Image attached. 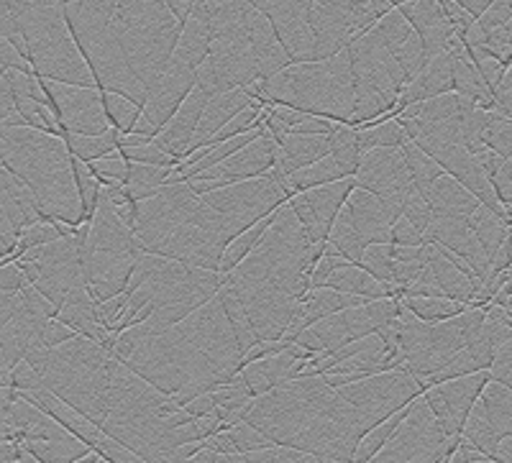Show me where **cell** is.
Wrapping results in <instances>:
<instances>
[{
  "mask_svg": "<svg viewBox=\"0 0 512 463\" xmlns=\"http://www.w3.org/2000/svg\"><path fill=\"white\" fill-rule=\"evenodd\" d=\"M246 93L262 105H287L349 126L356 105L351 54L344 49L320 62L290 64L280 75L246 87Z\"/></svg>",
  "mask_w": 512,
  "mask_h": 463,
  "instance_id": "cell-1",
  "label": "cell"
},
{
  "mask_svg": "<svg viewBox=\"0 0 512 463\" xmlns=\"http://www.w3.org/2000/svg\"><path fill=\"white\" fill-rule=\"evenodd\" d=\"M182 26L164 0H116L111 13L113 41L146 98L175 57Z\"/></svg>",
  "mask_w": 512,
  "mask_h": 463,
  "instance_id": "cell-2",
  "label": "cell"
},
{
  "mask_svg": "<svg viewBox=\"0 0 512 463\" xmlns=\"http://www.w3.org/2000/svg\"><path fill=\"white\" fill-rule=\"evenodd\" d=\"M351 70H354L356 98H384L397 103L400 108V95L408 85V77L400 70L397 59L384 47L377 31H367L349 47Z\"/></svg>",
  "mask_w": 512,
  "mask_h": 463,
  "instance_id": "cell-3",
  "label": "cell"
},
{
  "mask_svg": "<svg viewBox=\"0 0 512 463\" xmlns=\"http://www.w3.org/2000/svg\"><path fill=\"white\" fill-rule=\"evenodd\" d=\"M44 93L52 100L54 116L59 118L64 134L77 136H100L108 131V118L103 110V98L98 87H75L59 85V82L41 80Z\"/></svg>",
  "mask_w": 512,
  "mask_h": 463,
  "instance_id": "cell-4",
  "label": "cell"
},
{
  "mask_svg": "<svg viewBox=\"0 0 512 463\" xmlns=\"http://www.w3.org/2000/svg\"><path fill=\"white\" fill-rule=\"evenodd\" d=\"M195 82H198V70H192V67H185L182 62L172 59L167 70L157 80V85L152 87V93H149L144 103V113H141L139 123H136L131 134L157 139L164 128L169 126V121L175 118V113L185 103L187 95L192 93Z\"/></svg>",
  "mask_w": 512,
  "mask_h": 463,
  "instance_id": "cell-5",
  "label": "cell"
},
{
  "mask_svg": "<svg viewBox=\"0 0 512 463\" xmlns=\"http://www.w3.org/2000/svg\"><path fill=\"white\" fill-rule=\"evenodd\" d=\"M354 180L356 187L382 197L397 215H402V203L408 192L415 190L402 149H372L361 154Z\"/></svg>",
  "mask_w": 512,
  "mask_h": 463,
  "instance_id": "cell-6",
  "label": "cell"
},
{
  "mask_svg": "<svg viewBox=\"0 0 512 463\" xmlns=\"http://www.w3.org/2000/svg\"><path fill=\"white\" fill-rule=\"evenodd\" d=\"M356 180L354 177H346V180L331 182V185L313 187V190L295 192L290 195V208L295 210L297 220L303 223L305 233L313 244H323L328 241V233H331L333 220L338 218V213L344 210L346 200L354 192Z\"/></svg>",
  "mask_w": 512,
  "mask_h": 463,
  "instance_id": "cell-7",
  "label": "cell"
},
{
  "mask_svg": "<svg viewBox=\"0 0 512 463\" xmlns=\"http://www.w3.org/2000/svg\"><path fill=\"white\" fill-rule=\"evenodd\" d=\"M344 208L364 244H390L392 223L400 215L384 203L382 197H377L369 190H361V187H354Z\"/></svg>",
  "mask_w": 512,
  "mask_h": 463,
  "instance_id": "cell-8",
  "label": "cell"
},
{
  "mask_svg": "<svg viewBox=\"0 0 512 463\" xmlns=\"http://www.w3.org/2000/svg\"><path fill=\"white\" fill-rule=\"evenodd\" d=\"M274 151H277V141L267 134V128L262 131V136L256 141H251L246 149H241L239 154H233L231 159H226L223 164L213 167L210 172L200 174V177H210V180H221L226 185L233 182H246V180H259L269 169L274 167Z\"/></svg>",
  "mask_w": 512,
  "mask_h": 463,
  "instance_id": "cell-9",
  "label": "cell"
},
{
  "mask_svg": "<svg viewBox=\"0 0 512 463\" xmlns=\"http://www.w3.org/2000/svg\"><path fill=\"white\" fill-rule=\"evenodd\" d=\"M400 13L408 18L415 34L423 39V47L428 52V57L433 59L438 54L448 52L456 31L454 26L448 24L441 0H410V3L400 6Z\"/></svg>",
  "mask_w": 512,
  "mask_h": 463,
  "instance_id": "cell-10",
  "label": "cell"
},
{
  "mask_svg": "<svg viewBox=\"0 0 512 463\" xmlns=\"http://www.w3.org/2000/svg\"><path fill=\"white\" fill-rule=\"evenodd\" d=\"M210 95L205 93L203 87H192V93L187 95L185 103L180 105V110L175 113V118L169 121V126L164 128L162 134L157 136V144L167 151L169 157L175 159L177 164L185 162V157L190 154L192 136H195V128H198L200 118H203V110L208 105Z\"/></svg>",
  "mask_w": 512,
  "mask_h": 463,
  "instance_id": "cell-11",
  "label": "cell"
},
{
  "mask_svg": "<svg viewBox=\"0 0 512 463\" xmlns=\"http://www.w3.org/2000/svg\"><path fill=\"white\" fill-rule=\"evenodd\" d=\"M254 103L256 100L251 98L246 90H228V93L213 95V98L208 100V105H205L198 128H195V136H192V144H190V154L195 149H200V146L213 144V139L221 134L223 126H226L231 118L239 116L241 110L251 108ZM190 154H187V157H190Z\"/></svg>",
  "mask_w": 512,
  "mask_h": 463,
  "instance_id": "cell-12",
  "label": "cell"
},
{
  "mask_svg": "<svg viewBox=\"0 0 512 463\" xmlns=\"http://www.w3.org/2000/svg\"><path fill=\"white\" fill-rule=\"evenodd\" d=\"M448 93H454V57H451V52H443L433 57L428 67L405 85L400 95V110L405 105L425 103V100L441 98Z\"/></svg>",
  "mask_w": 512,
  "mask_h": 463,
  "instance_id": "cell-13",
  "label": "cell"
},
{
  "mask_svg": "<svg viewBox=\"0 0 512 463\" xmlns=\"http://www.w3.org/2000/svg\"><path fill=\"white\" fill-rule=\"evenodd\" d=\"M428 205H431L433 215H441V218H469L474 210L479 208V200L472 192L461 187L454 177L441 174L436 182H433L428 190L423 192Z\"/></svg>",
  "mask_w": 512,
  "mask_h": 463,
  "instance_id": "cell-14",
  "label": "cell"
},
{
  "mask_svg": "<svg viewBox=\"0 0 512 463\" xmlns=\"http://www.w3.org/2000/svg\"><path fill=\"white\" fill-rule=\"evenodd\" d=\"M356 169L346 167L344 162H338L336 157H323L320 162L310 164V167L297 169V172L287 174V187H290V195L295 192H305V190H313V187H323V185H331V182L338 180H346V177H354Z\"/></svg>",
  "mask_w": 512,
  "mask_h": 463,
  "instance_id": "cell-15",
  "label": "cell"
},
{
  "mask_svg": "<svg viewBox=\"0 0 512 463\" xmlns=\"http://www.w3.org/2000/svg\"><path fill=\"white\" fill-rule=\"evenodd\" d=\"M272 220H274V213L267 215V218L259 220V223H254V226L246 228L244 233H239V236L228 241L226 249H223V256H221V269H218L223 277H226V274H231L233 269L239 267L246 256L254 254L256 246L262 244V238L267 236L269 226H272Z\"/></svg>",
  "mask_w": 512,
  "mask_h": 463,
  "instance_id": "cell-16",
  "label": "cell"
},
{
  "mask_svg": "<svg viewBox=\"0 0 512 463\" xmlns=\"http://www.w3.org/2000/svg\"><path fill=\"white\" fill-rule=\"evenodd\" d=\"M210 52V31L208 26L195 21V18H187V24L182 26L180 41H177L175 57L177 62H182L185 67H192V70H200V64L208 59Z\"/></svg>",
  "mask_w": 512,
  "mask_h": 463,
  "instance_id": "cell-17",
  "label": "cell"
},
{
  "mask_svg": "<svg viewBox=\"0 0 512 463\" xmlns=\"http://www.w3.org/2000/svg\"><path fill=\"white\" fill-rule=\"evenodd\" d=\"M402 305L408 307L410 313L415 315L418 320L428 325H438V323H446V320L456 318L461 315L464 310L474 305H466V302H456L451 297H413V295H405L400 297Z\"/></svg>",
  "mask_w": 512,
  "mask_h": 463,
  "instance_id": "cell-18",
  "label": "cell"
},
{
  "mask_svg": "<svg viewBox=\"0 0 512 463\" xmlns=\"http://www.w3.org/2000/svg\"><path fill=\"white\" fill-rule=\"evenodd\" d=\"M118 131L108 128L105 134L100 136H77V134H64L62 141L67 144V151H70L72 157L80 159V162L90 164L95 159H103L113 151H118Z\"/></svg>",
  "mask_w": 512,
  "mask_h": 463,
  "instance_id": "cell-19",
  "label": "cell"
},
{
  "mask_svg": "<svg viewBox=\"0 0 512 463\" xmlns=\"http://www.w3.org/2000/svg\"><path fill=\"white\" fill-rule=\"evenodd\" d=\"M100 98H103V110L105 118H108V126L118 134H131L139 123L141 113H144V105L134 103L126 95L118 93H108V90H100Z\"/></svg>",
  "mask_w": 512,
  "mask_h": 463,
  "instance_id": "cell-20",
  "label": "cell"
},
{
  "mask_svg": "<svg viewBox=\"0 0 512 463\" xmlns=\"http://www.w3.org/2000/svg\"><path fill=\"white\" fill-rule=\"evenodd\" d=\"M402 157H405V164H408V172L410 177H413L415 190L420 192L428 190L441 174H446L441 169V164H438L428 151L420 149L415 141H408V144L402 146Z\"/></svg>",
  "mask_w": 512,
  "mask_h": 463,
  "instance_id": "cell-21",
  "label": "cell"
},
{
  "mask_svg": "<svg viewBox=\"0 0 512 463\" xmlns=\"http://www.w3.org/2000/svg\"><path fill=\"white\" fill-rule=\"evenodd\" d=\"M374 31H377V36L384 41V47L390 49V52H397V49L415 34V29L410 26L408 18L402 16L400 8H392L387 16L379 18Z\"/></svg>",
  "mask_w": 512,
  "mask_h": 463,
  "instance_id": "cell-22",
  "label": "cell"
},
{
  "mask_svg": "<svg viewBox=\"0 0 512 463\" xmlns=\"http://www.w3.org/2000/svg\"><path fill=\"white\" fill-rule=\"evenodd\" d=\"M331 141V157H336L338 162H344L346 167L356 169L359 167V159H361V149H359V131L346 123H338L333 128V134L328 136Z\"/></svg>",
  "mask_w": 512,
  "mask_h": 463,
  "instance_id": "cell-23",
  "label": "cell"
},
{
  "mask_svg": "<svg viewBox=\"0 0 512 463\" xmlns=\"http://www.w3.org/2000/svg\"><path fill=\"white\" fill-rule=\"evenodd\" d=\"M392 244H369L364 249L359 259V267L364 272L372 274L374 279L379 282H387V284H395L392 282V269H395V259H392Z\"/></svg>",
  "mask_w": 512,
  "mask_h": 463,
  "instance_id": "cell-24",
  "label": "cell"
},
{
  "mask_svg": "<svg viewBox=\"0 0 512 463\" xmlns=\"http://www.w3.org/2000/svg\"><path fill=\"white\" fill-rule=\"evenodd\" d=\"M392 57L397 59V64H400V70L405 72L408 82L415 80V77L428 67V62H431V57H428V52H425L423 47V39H420L418 34L410 36L397 52H392Z\"/></svg>",
  "mask_w": 512,
  "mask_h": 463,
  "instance_id": "cell-25",
  "label": "cell"
},
{
  "mask_svg": "<svg viewBox=\"0 0 512 463\" xmlns=\"http://www.w3.org/2000/svg\"><path fill=\"white\" fill-rule=\"evenodd\" d=\"M100 185H126L128 180V162L121 151H113L108 157L95 159L88 164Z\"/></svg>",
  "mask_w": 512,
  "mask_h": 463,
  "instance_id": "cell-26",
  "label": "cell"
},
{
  "mask_svg": "<svg viewBox=\"0 0 512 463\" xmlns=\"http://www.w3.org/2000/svg\"><path fill=\"white\" fill-rule=\"evenodd\" d=\"M402 215L413 223L418 231L428 233L431 228V220H433V210L425 200V195L420 190H410L408 197H405V203H402Z\"/></svg>",
  "mask_w": 512,
  "mask_h": 463,
  "instance_id": "cell-27",
  "label": "cell"
},
{
  "mask_svg": "<svg viewBox=\"0 0 512 463\" xmlns=\"http://www.w3.org/2000/svg\"><path fill=\"white\" fill-rule=\"evenodd\" d=\"M126 162L134 164H152V167H177V162L169 157L167 151L157 144V141H149L144 146H136V149L121 151Z\"/></svg>",
  "mask_w": 512,
  "mask_h": 463,
  "instance_id": "cell-28",
  "label": "cell"
},
{
  "mask_svg": "<svg viewBox=\"0 0 512 463\" xmlns=\"http://www.w3.org/2000/svg\"><path fill=\"white\" fill-rule=\"evenodd\" d=\"M390 244L392 246H423L425 244V233L418 231V228L410 223L405 215L392 223V231H390Z\"/></svg>",
  "mask_w": 512,
  "mask_h": 463,
  "instance_id": "cell-29",
  "label": "cell"
},
{
  "mask_svg": "<svg viewBox=\"0 0 512 463\" xmlns=\"http://www.w3.org/2000/svg\"><path fill=\"white\" fill-rule=\"evenodd\" d=\"M75 336L77 333L70 328V325H64L62 320L52 318L47 325H44V330H41V343H44L47 348H59L64 346V343H70Z\"/></svg>",
  "mask_w": 512,
  "mask_h": 463,
  "instance_id": "cell-30",
  "label": "cell"
},
{
  "mask_svg": "<svg viewBox=\"0 0 512 463\" xmlns=\"http://www.w3.org/2000/svg\"><path fill=\"white\" fill-rule=\"evenodd\" d=\"M164 3L169 6V11L180 18V24H187V18H190L192 8H195V0H164Z\"/></svg>",
  "mask_w": 512,
  "mask_h": 463,
  "instance_id": "cell-31",
  "label": "cell"
},
{
  "mask_svg": "<svg viewBox=\"0 0 512 463\" xmlns=\"http://www.w3.org/2000/svg\"><path fill=\"white\" fill-rule=\"evenodd\" d=\"M0 387H11V366H8L3 351H0Z\"/></svg>",
  "mask_w": 512,
  "mask_h": 463,
  "instance_id": "cell-32",
  "label": "cell"
},
{
  "mask_svg": "<svg viewBox=\"0 0 512 463\" xmlns=\"http://www.w3.org/2000/svg\"><path fill=\"white\" fill-rule=\"evenodd\" d=\"M57 3L62 8H67V6H75V3H82V0H57Z\"/></svg>",
  "mask_w": 512,
  "mask_h": 463,
  "instance_id": "cell-33",
  "label": "cell"
},
{
  "mask_svg": "<svg viewBox=\"0 0 512 463\" xmlns=\"http://www.w3.org/2000/svg\"><path fill=\"white\" fill-rule=\"evenodd\" d=\"M387 3H390L392 8H400V6H405V3H410V0H387Z\"/></svg>",
  "mask_w": 512,
  "mask_h": 463,
  "instance_id": "cell-34",
  "label": "cell"
}]
</instances>
